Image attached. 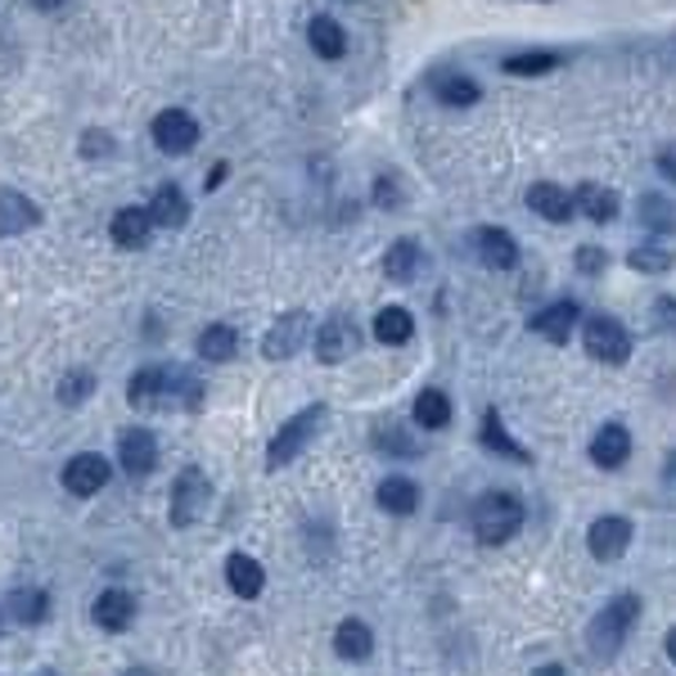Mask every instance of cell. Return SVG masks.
I'll use <instances>...</instances> for the list:
<instances>
[{
    "label": "cell",
    "mask_w": 676,
    "mask_h": 676,
    "mask_svg": "<svg viewBox=\"0 0 676 676\" xmlns=\"http://www.w3.org/2000/svg\"><path fill=\"white\" fill-rule=\"evenodd\" d=\"M357 348H361V329H357V320H352L348 311H334V316L316 329V357H320L325 366H344Z\"/></svg>",
    "instance_id": "cell-8"
},
{
    "label": "cell",
    "mask_w": 676,
    "mask_h": 676,
    "mask_svg": "<svg viewBox=\"0 0 676 676\" xmlns=\"http://www.w3.org/2000/svg\"><path fill=\"white\" fill-rule=\"evenodd\" d=\"M416 424L429 429V433H438V429L451 424V397H447L442 388H424V392L416 397Z\"/></svg>",
    "instance_id": "cell-33"
},
{
    "label": "cell",
    "mask_w": 676,
    "mask_h": 676,
    "mask_svg": "<svg viewBox=\"0 0 676 676\" xmlns=\"http://www.w3.org/2000/svg\"><path fill=\"white\" fill-rule=\"evenodd\" d=\"M663 649H667V658H672V663H676V627H672V632H667V641H663Z\"/></svg>",
    "instance_id": "cell-46"
},
{
    "label": "cell",
    "mask_w": 676,
    "mask_h": 676,
    "mask_svg": "<svg viewBox=\"0 0 676 676\" xmlns=\"http://www.w3.org/2000/svg\"><path fill=\"white\" fill-rule=\"evenodd\" d=\"M573 208H577L586 222H595V226H608V222L618 217V194L608 190V185L582 181V185L573 190Z\"/></svg>",
    "instance_id": "cell-18"
},
{
    "label": "cell",
    "mask_w": 676,
    "mask_h": 676,
    "mask_svg": "<svg viewBox=\"0 0 676 676\" xmlns=\"http://www.w3.org/2000/svg\"><path fill=\"white\" fill-rule=\"evenodd\" d=\"M126 676H158V672H150V667H131Z\"/></svg>",
    "instance_id": "cell-47"
},
{
    "label": "cell",
    "mask_w": 676,
    "mask_h": 676,
    "mask_svg": "<svg viewBox=\"0 0 676 676\" xmlns=\"http://www.w3.org/2000/svg\"><path fill=\"white\" fill-rule=\"evenodd\" d=\"M632 536H636V528H632L627 514H600V519L586 528V551H591L600 564H614V560L627 555Z\"/></svg>",
    "instance_id": "cell-7"
},
{
    "label": "cell",
    "mask_w": 676,
    "mask_h": 676,
    "mask_svg": "<svg viewBox=\"0 0 676 676\" xmlns=\"http://www.w3.org/2000/svg\"><path fill=\"white\" fill-rule=\"evenodd\" d=\"M582 348L600 366H627L632 361V334L614 316H586V325H582Z\"/></svg>",
    "instance_id": "cell-5"
},
{
    "label": "cell",
    "mask_w": 676,
    "mask_h": 676,
    "mask_svg": "<svg viewBox=\"0 0 676 676\" xmlns=\"http://www.w3.org/2000/svg\"><path fill=\"white\" fill-rule=\"evenodd\" d=\"M429 91L447 109H469V104L483 100V86L473 82L469 73H460V68H438V73H429Z\"/></svg>",
    "instance_id": "cell-12"
},
{
    "label": "cell",
    "mask_w": 676,
    "mask_h": 676,
    "mask_svg": "<svg viewBox=\"0 0 676 676\" xmlns=\"http://www.w3.org/2000/svg\"><path fill=\"white\" fill-rule=\"evenodd\" d=\"M523 523H528V510L514 492H483L469 510V528L483 546H505V541L523 532Z\"/></svg>",
    "instance_id": "cell-3"
},
{
    "label": "cell",
    "mask_w": 676,
    "mask_h": 676,
    "mask_svg": "<svg viewBox=\"0 0 676 676\" xmlns=\"http://www.w3.org/2000/svg\"><path fill=\"white\" fill-rule=\"evenodd\" d=\"M577 320H582V307L569 303V298H560V303L541 307V311L532 316V334H541L546 344H569L573 329H577Z\"/></svg>",
    "instance_id": "cell-16"
},
{
    "label": "cell",
    "mask_w": 676,
    "mask_h": 676,
    "mask_svg": "<svg viewBox=\"0 0 676 676\" xmlns=\"http://www.w3.org/2000/svg\"><path fill=\"white\" fill-rule=\"evenodd\" d=\"M307 45L320 54V59H344L348 54V32H344V23H334L329 14H316L311 23H307Z\"/></svg>",
    "instance_id": "cell-26"
},
{
    "label": "cell",
    "mask_w": 676,
    "mask_h": 676,
    "mask_svg": "<svg viewBox=\"0 0 676 676\" xmlns=\"http://www.w3.org/2000/svg\"><path fill=\"white\" fill-rule=\"evenodd\" d=\"M375 447L383 451V455H392V460H416L424 447H420V438H411L401 424H379L375 429Z\"/></svg>",
    "instance_id": "cell-35"
},
{
    "label": "cell",
    "mask_w": 676,
    "mask_h": 676,
    "mask_svg": "<svg viewBox=\"0 0 676 676\" xmlns=\"http://www.w3.org/2000/svg\"><path fill=\"white\" fill-rule=\"evenodd\" d=\"M663 483L676 492V451H672V455H667V464H663Z\"/></svg>",
    "instance_id": "cell-43"
},
{
    "label": "cell",
    "mask_w": 676,
    "mask_h": 676,
    "mask_svg": "<svg viewBox=\"0 0 676 676\" xmlns=\"http://www.w3.org/2000/svg\"><path fill=\"white\" fill-rule=\"evenodd\" d=\"M479 442H483L492 455H501V460H514V464H532V451H528L523 442H514V433L505 429L501 411H483V433H479Z\"/></svg>",
    "instance_id": "cell-20"
},
{
    "label": "cell",
    "mask_w": 676,
    "mask_h": 676,
    "mask_svg": "<svg viewBox=\"0 0 676 676\" xmlns=\"http://www.w3.org/2000/svg\"><path fill=\"white\" fill-rule=\"evenodd\" d=\"M641 623V595L636 591H623L608 600L600 614L591 618L586 627V649H591V663H614L632 636V627Z\"/></svg>",
    "instance_id": "cell-2"
},
{
    "label": "cell",
    "mask_w": 676,
    "mask_h": 676,
    "mask_svg": "<svg viewBox=\"0 0 676 676\" xmlns=\"http://www.w3.org/2000/svg\"><path fill=\"white\" fill-rule=\"evenodd\" d=\"M113 150H117V145H113L109 131H86V135H82V154H86V158H113Z\"/></svg>",
    "instance_id": "cell-40"
},
{
    "label": "cell",
    "mask_w": 676,
    "mask_h": 676,
    "mask_svg": "<svg viewBox=\"0 0 676 676\" xmlns=\"http://www.w3.org/2000/svg\"><path fill=\"white\" fill-rule=\"evenodd\" d=\"M560 63H564L560 50H519V54L501 59V73L505 78H541V73H555Z\"/></svg>",
    "instance_id": "cell-29"
},
{
    "label": "cell",
    "mask_w": 676,
    "mask_h": 676,
    "mask_svg": "<svg viewBox=\"0 0 676 676\" xmlns=\"http://www.w3.org/2000/svg\"><path fill=\"white\" fill-rule=\"evenodd\" d=\"M627 266L636 270V276H667V270L676 266V253L663 248V244H636L627 253Z\"/></svg>",
    "instance_id": "cell-34"
},
{
    "label": "cell",
    "mask_w": 676,
    "mask_h": 676,
    "mask_svg": "<svg viewBox=\"0 0 676 676\" xmlns=\"http://www.w3.org/2000/svg\"><path fill=\"white\" fill-rule=\"evenodd\" d=\"M632 460V433L627 424H600L595 438H591V464L595 469H623Z\"/></svg>",
    "instance_id": "cell-15"
},
{
    "label": "cell",
    "mask_w": 676,
    "mask_h": 676,
    "mask_svg": "<svg viewBox=\"0 0 676 676\" xmlns=\"http://www.w3.org/2000/svg\"><path fill=\"white\" fill-rule=\"evenodd\" d=\"M226 582H231V591L239 595V600H257L262 595V586H266V569L253 560V555H231L226 560Z\"/></svg>",
    "instance_id": "cell-28"
},
{
    "label": "cell",
    "mask_w": 676,
    "mask_h": 676,
    "mask_svg": "<svg viewBox=\"0 0 676 676\" xmlns=\"http://www.w3.org/2000/svg\"><path fill=\"white\" fill-rule=\"evenodd\" d=\"M636 222L649 231V235H672L676 231V203L667 194H641L636 203Z\"/></svg>",
    "instance_id": "cell-31"
},
{
    "label": "cell",
    "mask_w": 676,
    "mask_h": 676,
    "mask_svg": "<svg viewBox=\"0 0 676 676\" xmlns=\"http://www.w3.org/2000/svg\"><path fill=\"white\" fill-rule=\"evenodd\" d=\"M334 649H338V658H348V663H366L375 654V632L361 618H344L338 632H334Z\"/></svg>",
    "instance_id": "cell-27"
},
{
    "label": "cell",
    "mask_w": 676,
    "mask_h": 676,
    "mask_svg": "<svg viewBox=\"0 0 676 676\" xmlns=\"http://www.w3.org/2000/svg\"><path fill=\"white\" fill-rule=\"evenodd\" d=\"M424 266V248L416 239H397L388 253H383V276L397 280V285H411Z\"/></svg>",
    "instance_id": "cell-25"
},
{
    "label": "cell",
    "mask_w": 676,
    "mask_h": 676,
    "mask_svg": "<svg viewBox=\"0 0 676 676\" xmlns=\"http://www.w3.org/2000/svg\"><path fill=\"white\" fill-rule=\"evenodd\" d=\"M104 483H109V460L95 451H82L63 464V488L73 496H95V492H104Z\"/></svg>",
    "instance_id": "cell-13"
},
{
    "label": "cell",
    "mask_w": 676,
    "mask_h": 676,
    "mask_svg": "<svg viewBox=\"0 0 676 676\" xmlns=\"http://www.w3.org/2000/svg\"><path fill=\"white\" fill-rule=\"evenodd\" d=\"M154 145H158L163 154H172V158L190 154V150L198 145V122H194V113H185V109H163V113L154 117Z\"/></svg>",
    "instance_id": "cell-10"
},
{
    "label": "cell",
    "mask_w": 676,
    "mask_h": 676,
    "mask_svg": "<svg viewBox=\"0 0 676 676\" xmlns=\"http://www.w3.org/2000/svg\"><path fill=\"white\" fill-rule=\"evenodd\" d=\"M325 401H316V406H303V411L294 416V420H285L280 424V433L270 438V447H266V469H285V464H294L307 447H311V438L320 433V424H325Z\"/></svg>",
    "instance_id": "cell-4"
},
{
    "label": "cell",
    "mask_w": 676,
    "mask_h": 676,
    "mask_svg": "<svg viewBox=\"0 0 676 676\" xmlns=\"http://www.w3.org/2000/svg\"><path fill=\"white\" fill-rule=\"evenodd\" d=\"M150 222L163 226V231H181L190 222V198L181 185H158L154 190V203H150Z\"/></svg>",
    "instance_id": "cell-21"
},
{
    "label": "cell",
    "mask_w": 676,
    "mask_h": 676,
    "mask_svg": "<svg viewBox=\"0 0 676 676\" xmlns=\"http://www.w3.org/2000/svg\"><path fill=\"white\" fill-rule=\"evenodd\" d=\"M63 0H32V10H41V14H50V10H59Z\"/></svg>",
    "instance_id": "cell-45"
},
{
    "label": "cell",
    "mask_w": 676,
    "mask_h": 676,
    "mask_svg": "<svg viewBox=\"0 0 676 676\" xmlns=\"http://www.w3.org/2000/svg\"><path fill=\"white\" fill-rule=\"evenodd\" d=\"M532 676H569V672H564V667H560V663H546V667H536V672H532Z\"/></svg>",
    "instance_id": "cell-44"
},
{
    "label": "cell",
    "mask_w": 676,
    "mask_h": 676,
    "mask_svg": "<svg viewBox=\"0 0 676 676\" xmlns=\"http://www.w3.org/2000/svg\"><path fill=\"white\" fill-rule=\"evenodd\" d=\"M117 460H122L126 473L145 479V473H154V464H158V438L150 429H122L117 433Z\"/></svg>",
    "instance_id": "cell-14"
},
{
    "label": "cell",
    "mask_w": 676,
    "mask_h": 676,
    "mask_svg": "<svg viewBox=\"0 0 676 676\" xmlns=\"http://www.w3.org/2000/svg\"><path fill=\"white\" fill-rule=\"evenodd\" d=\"M375 203H379V208H401V203H406V190H401V181L392 176V172H383L379 181H375Z\"/></svg>",
    "instance_id": "cell-39"
},
{
    "label": "cell",
    "mask_w": 676,
    "mask_h": 676,
    "mask_svg": "<svg viewBox=\"0 0 676 676\" xmlns=\"http://www.w3.org/2000/svg\"><path fill=\"white\" fill-rule=\"evenodd\" d=\"M375 501H379V510L406 519V514L420 510V483H411L406 473H388V479L379 483V492H375Z\"/></svg>",
    "instance_id": "cell-23"
},
{
    "label": "cell",
    "mask_w": 676,
    "mask_h": 676,
    "mask_svg": "<svg viewBox=\"0 0 676 676\" xmlns=\"http://www.w3.org/2000/svg\"><path fill=\"white\" fill-rule=\"evenodd\" d=\"M239 352V329L235 325H208L198 334V357L203 361H235Z\"/></svg>",
    "instance_id": "cell-32"
},
{
    "label": "cell",
    "mask_w": 676,
    "mask_h": 676,
    "mask_svg": "<svg viewBox=\"0 0 676 676\" xmlns=\"http://www.w3.org/2000/svg\"><path fill=\"white\" fill-rule=\"evenodd\" d=\"M473 239V253H479V262L488 270H514L519 266V239L501 226H479L469 235Z\"/></svg>",
    "instance_id": "cell-11"
},
{
    "label": "cell",
    "mask_w": 676,
    "mask_h": 676,
    "mask_svg": "<svg viewBox=\"0 0 676 676\" xmlns=\"http://www.w3.org/2000/svg\"><path fill=\"white\" fill-rule=\"evenodd\" d=\"M375 338L383 348H401V344H411L416 338V316L406 311V307H383L375 316Z\"/></svg>",
    "instance_id": "cell-30"
},
{
    "label": "cell",
    "mask_w": 676,
    "mask_h": 676,
    "mask_svg": "<svg viewBox=\"0 0 676 676\" xmlns=\"http://www.w3.org/2000/svg\"><path fill=\"white\" fill-rule=\"evenodd\" d=\"M109 235H113V244H117V248H145V244H150V235H154L150 208H122V213H113Z\"/></svg>",
    "instance_id": "cell-22"
},
{
    "label": "cell",
    "mask_w": 676,
    "mask_h": 676,
    "mask_svg": "<svg viewBox=\"0 0 676 676\" xmlns=\"http://www.w3.org/2000/svg\"><path fill=\"white\" fill-rule=\"evenodd\" d=\"M654 167H658V176H663V181H672V185H676V145H663V150H658V158H654Z\"/></svg>",
    "instance_id": "cell-42"
},
{
    "label": "cell",
    "mask_w": 676,
    "mask_h": 676,
    "mask_svg": "<svg viewBox=\"0 0 676 676\" xmlns=\"http://www.w3.org/2000/svg\"><path fill=\"white\" fill-rule=\"evenodd\" d=\"M126 401L135 406V411H167V406L198 411L203 406V383L181 366H145V370L131 375Z\"/></svg>",
    "instance_id": "cell-1"
},
{
    "label": "cell",
    "mask_w": 676,
    "mask_h": 676,
    "mask_svg": "<svg viewBox=\"0 0 676 676\" xmlns=\"http://www.w3.org/2000/svg\"><path fill=\"white\" fill-rule=\"evenodd\" d=\"M573 266H577V276H604V270H608V253L600 244H582L573 253Z\"/></svg>",
    "instance_id": "cell-38"
},
{
    "label": "cell",
    "mask_w": 676,
    "mask_h": 676,
    "mask_svg": "<svg viewBox=\"0 0 676 676\" xmlns=\"http://www.w3.org/2000/svg\"><path fill=\"white\" fill-rule=\"evenodd\" d=\"M528 208L536 213V217H546V222H555V226H564V222H573V190H564V185H555V181H536L532 190H528Z\"/></svg>",
    "instance_id": "cell-17"
},
{
    "label": "cell",
    "mask_w": 676,
    "mask_h": 676,
    "mask_svg": "<svg viewBox=\"0 0 676 676\" xmlns=\"http://www.w3.org/2000/svg\"><path fill=\"white\" fill-rule=\"evenodd\" d=\"M10 614L28 627H37L45 614H50V595L37 591V586H23V591H10Z\"/></svg>",
    "instance_id": "cell-36"
},
{
    "label": "cell",
    "mask_w": 676,
    "mask_h": 676,
    "mask_svg": "<svg viewBox=\"0 0 676 676\" xmlns=\"http://www.w3.org/2000/svg\"><path fill=\"white\" fill-rule=\"evenodd\" d=\"M95 623L104 627V632H126L131 627V618H135V600H131V591H122V586H109L100 600H95Z\"/></svg>",
    "instance_id": "cell-24"
},
{
    "label": "cell",
    "mask_w": 676,
    "mask_h": 676,
    "mask_svg": "<svg viewBox=\"0 0 676 676\" xmlns=\"http://www.w3.org/2000/svg\"><path fill=\"white\" fill-rule=\"evenodd\" d=\"M91 392H95V375H91V370H68V375L59 379V401H63V406H82Z\"/></svg>",
    "instance_id": "cell-37"
},
{
    "label": "cell",
    "mask_w": 676,
    "mask_h": 676,
    "mask_svg": "<svg viewBox=\"0 0 676 676\" xmlns=\"http://www.w3.org/2000/svg\"><path fill=\"white\" fill-rule=\"evenodd\" d=\"M307 338H311V316L307 311H285L276 325L266 329L262 338V357L266 361H289L307 348Z\"/></svg>",
    "instance_id": "cell-9"
},
{
    "label": "cell",
    "mask_w": 676,
    "mask_h": 676,
    "mask_svg": "<svg viewBox=\"0 0 676 676\" xmlns=\"http://www.w3.org/2000/svg\"><path fill=\"white\" fill-rule=\"evenodd\" d=\"M213 505V483H208V473L203 469H181L176 473V483H172V523L176 528H194L203 514H208Z\"/></svg>",
    "instance_id": "cell-6"
},
{
    "label": "cell",
    "mask_w": 676,
    "mask_h": 676,
    "mask_svg": "<svg viewBox=\"0 0 676 676\" xmlns=\"http://www.w3.org/2000/svg\"><path fill=\"white\" fill-rule=\"evenodd\" d=\"M41 222V208L19 194V190H0V239H10V235H23Z\"/></svg>",
    "instance_id": "cell-19"
},
{
    "label": "cell",
    "mask_w": 676,
    "mask_h": 676,
    "mask_svg": "<svg viewBox=\"0 0 676 676\" xmlns=\"http://www.w3.org/2000/svg\"><path fill=\"white\" fill-rule=\"evenodd\" d=\"M654 329L663 334H676V298H654Z\"/></svg>",
    "instance_id": "cell-41"
}]
</instances>
